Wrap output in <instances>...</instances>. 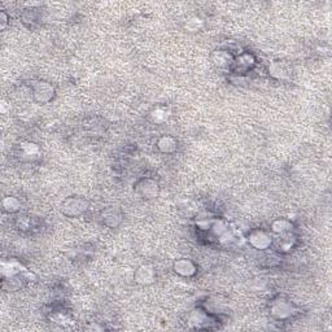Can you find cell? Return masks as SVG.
<instances>
[{
	"label": "cell",
	"instance_id": "1",
	"mask_svg": "<svg viewBox=\"0 0 332 332\" xmlns=\"http://www.w3.org/2000/svg\"><path fill=\"white\" fill-rule=\"evenodd\" d=\"M89 209V203L86 199L80 196H70L62 201L61 212L62 214L70 218H78Z\"/></svg>",
	"mask_w": 332,
	"mask_h": 332
},
{
	"label": "cell",
	"instance_id": "2",
	"mask_svg": "<svg viewBox=\"0 0 332 332\" xmlns=\"http://www.w3.org/2000/svg\"><path fill=\"white\" fill-rule=\"evenodd\" d=\"M33 96H34L35 102L46 104V103L51 102L55 96V89L51 83L40 80L33 87Z\"/></svg>",
	"mask_w": 332,
	"mask_h": 332
},
{
	"label": "cell",
	"instance_id": "3",
	"mask_svg": "<svg viewBox=\"0 0 332 332\" xmlns=\"http://www.w3.org/2000/svg\"><path fill=\"white\" fill-rule=\"evenodd\" d=\"M248 241L253 248L259 251H265L271 245V236L264 230H253L248 236Z\"/></svg>",
	"mask_w": 332,
	"mask_h": 332
},
{
	"label": "cell",
	"instance_id": "4",
	"mask_svg": "<svg viewBox=\"0 0 332 332\" xmlns=\"http://www.w3.org/2000/svg\"><path fill=\"white\" fill-rule=\"evenodd\" d=\"M135 190L143 199H147V200L154 199L158 195V185L156 181H152V179H142L138 182Z\"/></svg>",
	"mask_w": 332,
	"mask_h": 332
},
{
	"label": "cell",
	"instance_id": "5",
	"mask_svg": "<svg viewBox=\"0 0 332 332\" xmlns=\"http://www.w3.org/2000/svg\"><path fill=\"white\" fill-rule=\"evenodd\" d=\"M174 271L181 277H192L197 271L196 265L194 261H191L190 259H179L174 262L173 266Z\"/></svg>",
	"mask_w": 332,
	"mask_h": 332
},
{
	"label": "cell",
	"instance_id": "6",
	"mask_svg": "<svg viewBox=\"0 0 332 332\" xmlns=\"http://www.w3.org/2000/svg\"><path fill=\"white\" fill-rule=\"evenodd\" d=\"M103 218V223L108 227H117V226L121 225V222L123 219V214L120 212L118 209L111 206V208H108L103 212L102 214Z\"/></svg>",
	"mask_w": 332,
	"mask_h": 332
},
{
	"label": "cell",
	"instance_id": "7",
	"mask_svg": "<svg viewBox=\"0 0 332 332\" xmlns=\"http://www.w3.org/2000/svg\"><path fill=\"white\" fill-rule=\"evenodd\" d=\"M271 314L277 319H287L292 314V306L287 301H277L271 306Z\"/></svg>",
	"mask_w": 332,
	"mask_h": 332
},
{
	"label": "cell",
	"instance_id": "8",
	"mask_svg": "<svg viewBox=\"0 0 332 332\" xmlns=\"http://www.w3.org/2000/svg\"><path fill=\"white\" fill-rule=\"evenodd\" d=\"M135 280L140 284H151L154 282V278H156V273H154L153 269L151 266H140V268L136 270L135 275H134Z\"/></svg>",
	"mask_w": 332,
	"mask_h": 332
},
{
	"label": "cell",
	"instance_id": "9",
	"mask_svg": "<svg viewBox=\"0 0 332 332\" xmlns=\"http://www.w3.org/2000/svg\"><path fill=\"white\" fill-rule=\"evenodd\" d=\"M157 148L162 153H173V152H176L178 149V140L170 135L161 136L158 139V142H157Z\"/></svg>",
	"mask_w": 332,
	"mask_h": 332
},
{
	"label": "cell",
	"instance_id": "10",
	"mask_svg": "<svg viewBox=\"0 0 332 332\" xmlns=\"http://www.w3.org/2000/svg\"><path fill=\"white\" fill-rule=\"evenodd\" d=\"M2 206H3V210L7 213H15L20 209L21 203L19 201L17 197L13 196H6L2 201Z\"/></svg>",
	"mask_w": 332,
	"mask_h": 332
},
{
	"label": "cell",
	"instance_id": "11",
	"mask_svg": "<svg viewBox=\"0 0 332 332\" xmlns=\"http://www.w3.org/2000/svg\"><path fill=\"white\" fill-rule=\"evenodd\" d=\"M271 230H273L275 234H286V232L292 230V223H291L288 219H277V221L273 222Z\"/></svg>",
	"mask_w": 332,
	"mask_h": 332
},
{
	"label": "cell",
	"instance_id": "12",
	"mask_svg": "<svg viewBox=\"0 0 332 332\" xmlns=\"http://www.w3.org/2000/svg\"><path fill=\"white\" fill-rule=\"evenodd\" d=\"M253 61H255V60H253V57L251 55H241L239 59H237V61L235 62V65H236L237 70H248V69L255 64Z\"/></svg>",
	"mask_w": 332,
	"mask_h": 332
},
{
	"label": "cell",
	"instance_id": "13",
	"mask_svg": "<svg viewBox=\"0 0 332 332\" xmlns=\"http://www.w3.org/2000/svg\"><path fill=\"white\" fill-rule=\"evenodd\" d=\"M217 56V59L214 60L215 64L218 65V66H226V65H230L232 62V59H231V55L227 52H223V51H218V52L215 53Z\"/></svg>",
	"mask_w": 332,
	"mask_h": 332
},
{
	"label": "cell",
	"instance_id": "14",
	"mask_svg": "<svg viewBox=\"0 0 332 332\" xmlns=\"http://www.w3.org/2000/svg\"><path fill=\"white\" fill-rule=\"evenodd\" d=\"M269 71H270L271 75H274L275 78H283L287 74L286 69L280 65V62H274V64H271V66L269 68Z\"/></svg>",
	"mask_w": 332,
	"mask_h": 332
}]
</instances>
